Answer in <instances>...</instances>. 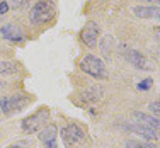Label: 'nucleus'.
I'll use <instances>...</instances> for the list:
<instances>
[{
	"instance_id": "nucleus-1",
	"label": "nucleus",
	"mask_w": 160,
	"mask_h": 148,
	"mask_svg": "<svg viewBox=\"0 0 160 148\" xmlns=\"http://www.w3.org/2000/svg\"><path fill=\"white\" fill-rule=\"evenodd\" d=\"M56 14V3L55 0H38L34 7L29 12V21L34 26H41L49 22Z\"/></svg>"
},
{
	"instance_id": "nucleus-2",
	"label": "nucleus",
	"mask_w": 160,
	"mask_h": 148,
	"mask_svg": "<svg viewBox=\"0 0 160 148\" xmlns=\"http://www.w3.org/2000/svg\"><path fill=\"white\" fill-rule=\"evenodd\" d=\"M49 119V109L48 107H41L38 112H34L32 116L26 117L24 121H22V131L24 133H36L38 130H41V128L46 124V121Z\"/></svg>"
},
{
	"instance_id": "nucleus-3",
	"label": "nucleus",
	"mask_w": 160,
	"mask_h": 148,
	"mask_svg": "<svg viewBox=\"0 0 160 148\" xmlns=\"http://www.w3.org/2000/svg\"><path fill=\"white\" fill-rule=\"evenodd\" d=\"M80 70L89 73V75H92L94 78L104 77V63H102L97 56H92V55H87L80 60Z\"/></svg>"
},
{
	"instance_id": "nucleus-4",
	"label": "nucleus",
	"mask_w": 160,
	"mask_h": 148,
	"mask_svg": "<svg viewBox=\"0 0 160 148\" xmlns=\"http://www.w3.org/2000/svg\"><path fill=\"white\" fill-rule=\"evenodd\" d=\"M28 104H29V97H24V96H21V94L0 99V109H2L3 114H10V112L21 111V109H24Z\"/></svg>"
},
{
	"instance_id": "nucleus-5",
	"label": "nucleus",
	"mask_w": 160,
	"mask_h": 148,
	"mask_svg": "<svg viewBox=\"0 0 160 148\" xmlns=\"http://www.w3.org/2000/svg\"><path fill=\"white\" fill-rule=\"evenodd\" d=\"M62 138L67 146H73L75 143H82L85 140V133L78 124H67L62 130Z\"/></svg>"
},
{
	"instance_id": "nucleus-6",
	"label": "nucleus",
	"mask_w": 160,
	"mask_h": 148,
	"mask_svg": "<svg viewBox=\"0 0 160 148\" xmlns=\"http://www.w3.org/2000/svg\"><path fill=\"white\" fill-rule=\"evenodd\" d=\"M121 51H123L121 55H123L131 65H135L138 70H152V68H153L150 65V62H148L140 51H136V49H129L128 46H126V49H124V46H121Z\"/></svg>"
},
{
	"instance_id": "nucleus-7",
	"label": "nucleus",
	"mask_w": 160,
	"mask_h": 148,
	"mask_svg": "<svg viewBox=\"0 0 160 148\" xmlns=\"http://www.w3.org/2000/svg\"><path fill=\"white\" fill-rule=\"evenodd\" d=\"M99 36H101V27H99L96 22H89V24L82 29V32H80L82 43L85 44V46H89V48H96L97 46Z\"/></svg>"
},
{
	"instance_id": "nucleus-8",
	"label": "nucleus",
	"mask_w": 160,
	"mask_h": 148,
	"mask_svg": "<svg viewBox=\"0 0 160 148\" xmlns=\"http://www.w3.org/2000/svg\"><path fill=\"white\" fill-rule=\"evenodd\" d=\"M126 128H128L129 131H133V133H136V135H140L143 140H147V141H155V140H158V136H160L158 131L150 130V128H147V126H142V124L135 123V121L128 123Z\"/></svg>"
},
{
	"instance_id": "nucleus-9",
	"label": "nucleus",
	"mask_w": 160,
	"mask_h": 148,
	"mask_svg": "<svg viewBox=\"0 0 160 148\" xmlns=\"http://www.w3.org/2000/svg\"><path fill=\"white\" fill-rule=\"evenodd\" d=\"M56 138H58V128L55 124L44 126L39 133V140L44 143L46 148H56Z\"/></svg>"
},
{
	"instance_id": "nucleus-10",
	"label": "nucleus",
	"mask_w": 160,
	"mask_h": 148,
	"mask_svg": "<svg viewBox=\"0 0 160 148\" xmlns=\"http://www.w3.org/2000/svg\"><path fill=\"white\" fill-rule=\"evenodd\" d=\"M131 116H133V121H135V123H138V124H142V126H147V128H150V130H155V131L160 133V121L157 119V117L148 116V114L140 112V111H135Z\"/></svg>"
},
{
	"instance_id": "nucleus-11",
	"label": "nucleus",
	"mask_w": 160,
	"mask_h": 148,
	"mask_svg": "<svg viewBox=\"0 0 160 148\" xmlns=\"http://www.w3.org/2000/svg\"><path fill=\"white\" fill-rule=\"evenodd\" d=\"M133 12L140 19H157V21H160V7H155V5H152V7L138 5L133 9Z\"/></svg>"
},
{
	"instance_id": "nucleus-12",
	"label": "nucleus",
	"mask_w": 160,
	"mask_h": 148,
	"mask_svg": "<svg viewBox=\"0 0 160 148\" xmlns=\"http://www.w3.org/2000/svg\"><path fill=\"white\" fill-rule=\"evenodd\" d=\"M0 34H2L5 39L12 41V43H17V41L22 39V31H21V27L16 26V24H5V26H2V27H0Z\"/></svg>"
},
{
	"instance_id": "nucleus-13",
	"label": "nucleus",
	"mask_w": 160,
	"mask_h": 148,
	"mask_svg": "<svg viewBox=\"0 0 160 148\" xmlns=\"http://www.w3.org/2000/svg\"><path fill=\"white\" fill-rule=\"evenodd\" d=\"M99 48H101L102 56H104L106 60L111 58V53H112V36H104V37H102L101 43H99Z\"/></svg>"
},
{
	"instance_id": "nucleus-14",
	"label": "nucleus",
	"mask_w": 160,
	"mask_h": 148,
	"mask_svg": "<svg viewBox=\"0 0 160 148\" xmlns=\"http://www.w3.org/2000/svg\"><path fill=\"white\" fill-rule=\"evenodd\" d=\"M19 72L16 62H0V75H14Z\"/></svg>"
},
{
	"instance_id": "nucleus-15",
	"label": "nucleus",
	"mask_w": 160,
	"mask_h": 148,
	"mask_svg": "<svg viewBox=\"0 0 160 148\" xmlns=\"http://www.w3.org/2000/svg\"><path fill=\"white\" fill-rule=\"evenodd\" d=\"M101 97H102V89H101V87H94V89L83 92V99H85V101H90V102L99 101Z\"/></svg>"
},
{
	"instance_id": "nucleus-16",
	"label": "nucleus",
	"mask_w": 160,
	"mask_h": 148,
	"mask_svg": "<svg viewBox=\"0 0 160 148\" xmlns=\"http://www.w3.org/2000/svg\"><path fill=\"white\" fill-rule=\"evenodd\" d=\"M124 148H157L152 143H147V141H136V140H129V141L124 143Z\"/></svg>"
},
{
	"instance_id": "nucleus-17",
	"label": "nucleus",
	"mask_w": 160,
	"mask_h": 148,
	"mask_svg": "<svg viewBox=\"0 0 160 148\" xmlns=\"http://www.w3.org/2000/svg\"><path fill=\"white\" fill-rule=\"evenodd\" d=\"M9 3V7H14V9H21V7H26L29 3V0H5Z\"/></svg>"
},
{
	"instance_id": "nucleus-18",
	"label": "nucleus",
	"mask_w": 160,
	"mask_h": 148,
	"mask_svg": "<svg viewBox=\"0 0 160 148\" xmlns=\"http://www.w3.org/2000/svg\"><path fill=\"white\" fill-rule=\"evenodd\" d=\"M152 85H153V80L152 78H145V80H142L138 83V90H148Z\"/></svg>"
},
{
	"instance_id": "nucleus-19",
	"label": "nucleus",
	"mask_w": 160,
	"mask_h": 148,
	"mask_svg": "<svg viewBox=\"0 0 160 148\" xmlns=\"http://www.w3.org/2000/svg\"><path fill=\"white\" fill-rule=\"evenodd\" d=\"M150 111L153 112V114H157L160 117V101H153L150 102Z\"/></svg>"
},
{
	"instance_id": "nucleus-20",
	"label": "nucleus",
	"mask_w": 160,
	"mask_h": 148,
	"mask_svg": "<svg viewBox=\"0 0 160 148\" xmlns=\"http://www.w3.org/2000/svg\"><path fill=\"white\" fill-rule=\"evenodd\" d=\"M9 12V3L3 0V2H0V16H3V14Z\"/></svg>"
},
{
	"instance_id": "nucleus-21",
	"label": "nucleus",
	"mask_w": 160,
	"mask_h": 148,
	"mask_svg": "<svg viewBox=\"0 0 160 148\" xmlns=\"http://www.w3.org/2000/svg\"><path fill=\"white\" fill-rule=\"evenodd\" d=\"M28 146V141H24V140H22V141H17V143H12V145H9L7 148H26Z\"/></svg>"
},
{
	"instance_id": "nucleus-22",
	"label": "nucleus",
	"mask_w": 160,
	"mask_h": 148,
	"mask_svg": "<svg viewBox=\"0 0 160 148\" xmlns=\"http://www.w3.org/2000/svg\"><path fill=\"white\" fill-rule=\"evenodd\" d=\"M147 2H150V3H153V5H155V3H160V0H147Z\"/></svg>"
},
{
	"instance_id": "nucleus-23",
	"label": "nucleus",
	"mask_w": 160,
	"mask_h": 148,
	"mask_svg": "<svg viewBox=\"0 0 160 148\" xmlns=\"http://www.w3.org/2000/svg\"><path fill=\"white\" fill-rule=\"evenodd\" d=\"M155 34H157V37L160 39V29H157V31H155Z\"/></svg>"
},
{
	"instance_id": "nucleus-24",
	"label": "nucleus",
	"mask_w": 160,
	"mask_h": 148,
	"mask_svg": "<svg viewBox=\"0 0 160 148\" xmlns=\"http://www.w3.org/2000/svg\"><path fill=\"white\" fill-rule=\"evenodd\" d=\"M2 85H3V83H2V82H0V87H2Z\"/></svg>"
}]
</instances>
